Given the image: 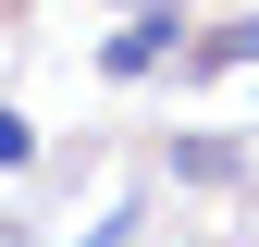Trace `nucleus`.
I'll use <instances>...</instances> for the list:
<instances>
[{
	"mask_svg": "<svg viewBox=\"0 0 259 247\" xmlns=\"http://www.w3.org/2000/svg\"><path fill=\"white\" fill-rule=\"evenodd\" d=\"M160 62H173V13H136V25H111L99 74H160Z\"/></svg>",
	"mask_w": 259,
	"mask_h": 247,
	"instance_id": "obj_1",
	"label": "nucleus"
},
{
	"mask_svg": "<svg viewBox=\"0 0 259 247\" xmlns=\"http://www.w3.org/2000/svg\"><path fill=\"white\" fill-rule=\"evenodd\" d=\"M123 13H173V0H123Z\"/></svg>",
	"mask_w": 259,
	"mask_h": 247,
	"instance_id": "obj_4",
	"label": "nucleus"
},
{
	"mask_svg": "<svg viewBox=\"0 0 259 247\" xmlns=\"http://www.w3.org/2000/svg\"><path fill=\"white\" fill-rule=\"evenodd\" d=\"M25 161H37V124H25V111H0V173H25Z\"/></svg>",
	"mask_w": 259,
	"mask_h": 247,
	"instance_id": "obj_3",
	"label": "nucleus"
},
{
	"mask_svg": "<svg viewBox=\"0 0 259 247\" xmlns=\"http://www.w3.org/2000/svg\"><path fill=\"white\" fill-rule=\"evenodd\" d=\"M235 62H259V13L222 25V37H198V74H235Z\"/></svg>",
	"mask_w": 259,
	"mask_h": 247,
	"instance_id": "obj_2",
	"label": "nucleus"
}]
</instances>
